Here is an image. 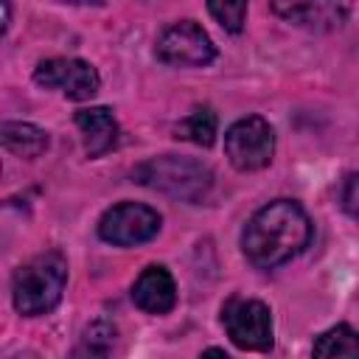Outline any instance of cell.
Instances as JSON below:
<instances>
[{
    "mask_svg": "<svg viewBox=\"0 0 359 359\" xmlns=\"http://www.w3.org/2000/svg\"><path fill=\"white\" fill-rule=\"evenodd\" d=\"M65 283H67V264L59 252L34 255L14 272L11 280L14 309L25 317L45 314L62 300Z\"/></svg>",
    "mask_w": 359,
    "mask_h": 359,
    "instance_id": "2",
    "label": "cell"
},
{
    "mask_svg": "<svg viewBox=\"0 0 359 359\" xmlns=\"http://www.w3.org/2000/svg\"><path fill=\"white\" fill-rule=\"evenodd\" d=\"M112 342H115V325L107 317H98L79 337L70 359H107Z\"/></svg>",
    "mask_w": 359,
    "mask_h": 359,
    "instance_id": "14",
    "label": "cell"
},
{
    "mask_svg": "<svg viewBox=\"0 0 359 359\" xmlns=\"http://www.w3.org/2000/svg\"><path fill=\"white\" fill-rule=\"evenodd\" d=\"M160 230V216L149 205L121 202L109 208L98 222V236L115 247H135L154 238Z\"/></svg>",
    "mask_w": 359,
    "mask_h": 359,
    "instance_id": "5",
    "label": "cell"
},
{
    "mask_svg": "<svg viewBox=\"0 0 359 359\" xmlns=\"http://www.w3.org/2000/svg\"><path fill=\"white\" fill-rule=\"evenodd\" d=\"M272 11L306 28H334L348 17V6L337 3H275Z\"/></svg>",
    "mask_w": 359,
    "mask_h": 359,
    "instance_id": "11",
    "label": "cell"
},
{
    "mask_svg": "<svg viewBox=\"0 0 359 359\" xmlns=\"http://www.w3.org/2000/svg\"><path fill=\"white\" fill-rule=\"evenodd\" d=\"M132 300L137 309L149 311V314H165L174 309L177 303V286H174V278L165 266H146L135 286H132Z\"/></svg>",
    "mask_w": 359,
    "mask_h": 359,
    "instance_id": "9",
    "label": "cell"
},
{
    "mask_svg": "<svg viewBox=\"0 0 359 359\" xmlns=\"http://www.w3.org/2000/svg\"><path fill=\"white\" fill-rule=\"evenodd\" d=\"M309 238H311V222L303 213V208L292 199H275L247 222L241 247L250 264L261 269H272L303 252Z\"/></svg>",
    "mask_w": 359,
    "mask_h": 359,
    "instance_id": "1",
    "label": "cell"
},
{
    "mask_svg": "<svg viewBox=\"0 0 359 359\" xmlns=\"http://www.w3.org/2000/svg\"><path fill=\"white\" fill-rule=\"evenodd\" d=\"M135 180L140 185H149L154 191H163L168 196L188 199V202L205 199L210 185H213V174H210L208 165H202L199 160L174 157V154L140 163L135 168Z\"/></svg>",
    "mask_w": 359,
    "mask_h": 359,
    "instance_id": "3",
    "label": "cell"
},
{
    "mask_svg": "<svg viewBox=\"0 0 359 359\" xmlns=\"http://www.w3.org/2000/svg\"><path fill=\"white\" fill-rule=\"evenodd\" d=\"M76 126L84 135V149L90 157L107 154L118 143V121L107 107H90L76 112Z\"/></svg>",
    "mask_w": 359,
    "mask_h": 359,
    "instance_id": "10",
    "label": "cell"
},
{
    "mask_svg": "<svg viewBox=\"0 0 359 359\" xmlns=\"http://www.w3.org/2000/svg\"><path fill=\"white\" fill-rule=\"evenodd\" d=\"M230 339L244 351H269L272 348V317L261 300L233 297L222 311Z\"/></svg>",
    "mask_w": 359,
    "mask_h": 359,
    "instance_id": "7",
    "label": "cell"
},
{
    "mask_svg": "<svg viewBox=\"0 0 359 359\" xmlns=\"http://www.w3.org/2000/svg\"><path fill=\"white\" fill-rule=\"evenodd\" d=\"M199 359H230V356H227L222 348H208V351H205Z\"/></svg>",
    "mask_w": 359,
    "mask_h": 359,
    "instance_id": "18",
    "label": "cell"
},
{
    "mask_svg": "<svg viewBox=\"0 0 359 359\" xmlns=\"http://www.w3.org/2000/svg\"><path fill=\"white\" fill-rule=\"evenodd\" d=\"M177 137L191 140L196 146H210L216 140V112L210 107H196L182 123H177Z\"/></svg>",
    "mask_w": 359,
    "mask_h": 359,
    "instance_id": "15",
    "label": "cell"
},
{
    "mask_svg": "<svg viewBox=\"0 0 359 359\" xmlns=\"http://www.w3.org/2000/svg\"><path fill=\"white\" fill-rule=\"evenodd\" d=\"M339 202H342V210H345L353 222H359V174H348V177H345Z\"/></svg>",
    "mask_w": 359,
    "mask_h": 359,
    "instance_id": "17",
    "label": "cell"
},
{
    "mask_svg": "<svg viewBox=\"0 0 359 359\" xmlns=\"http://www.w3.org/2000/svg\"><path fill=\"white\" fill-rule=\"evenodd\" d=\"M0 137H3V146L17 154V157H39L45 149H48V135L45 129L34 126V123H25V121H6L3 129H0Z\"/></svg>",
    "mask_w": 359,
    "mask_h": 359,
    "instance_id": "12",
    "label": "cell"
},
{
    "mask_svg": "<svg viewBox=\"0 0 359 359\" xmlns=\"http://www.w3.org/2000/svg\"><path fill=\"white\" fill-rule=\"evenodd\" d=\"M208 11L216 17V22L233 34H238L244 28V17H247V3H208Z\"/></svg>",
    "mask_w": 359,
    "mask_h": 359,
    "instance_id": "16",
    "label": "cell"
},
{
    "mask_svg": "<svg viewBox=\"0 0 359 359\" xmlns=\"http://www.w3.org/2000/svg\"><path fill=\"white\" fill-rule=\"evenodd\" d=\"M224 151H227V160L238 171H258V168L269 165V160L275 154V132L258 115L241 118L227 129Z\"/></svg>",
    "mask_w": 359,
    "mask_h": 359,
    "instance_id": "4",
    "label": "cell"
},
{
    "mask_svg": "<svg viewBox=\"0 0 359 359\" xmlns=\"http://www.w3.org/2000/svg\"><path fill=\"white\" fill-rule=\"evenodd\" d=\"M34 79L42 87L62 90L73 101H84V98L95 95L98 84H101L95 67L81 59H45L36 65Z\"/></svg>",
    "mask_w": 359,
    "mask_h": 359,
    "instance_id": "8",
    "label": "cell"
},
{
    "mask_svg": "<svg viewBox=\"0 0 359 359\" xmlns=\"http://www.w3.org/2000/svg\"><path fill=\"white\" fill-rule=\"evenodd\" d=\"M314 359H359V331L351 325H334L314 342Z\"/></svg>",
    "mask_w": 359,
    "mask_h": 359,
    "instance_id": "13",
    "label": "cell"
},
{
    "mask_svg": "<svg viewBox=\"0 0 359 359\" xmlns=\"http://www.w3.org/2000/svg\"><path fill=\"white\" fill-rule=\"evenodd\" d=\"M216 48L202 25L194 20H182L168 25L157 39V59L177 67H202L213 62Z\"/></svg>",
    "mask_w": 359,
    "mask_h": 359,
    "instance_id": "6",
    "label": "cell"
}]
</instances>
